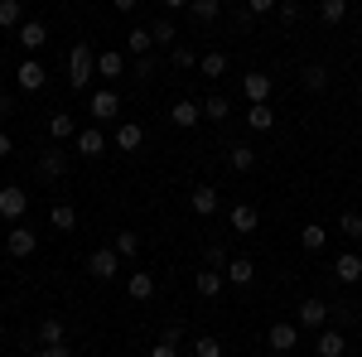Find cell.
<instances>
[{
    "mask_svg": "<svg viewBox=\"0 0 362 357\" xmlns=\"http://www.w3.org/2000/svg\"><path fill=\"white\" fill-rule=\"evenodd\" d=\"M223 275H227V285H251L256 280V266H251V256H232Z\"/></svg>",
    "mask_w": 362,
    "mask_h": 357,
    "instance_id": "14",
    "label": "cell"
},
{
    "mask_svg": "<svg viewBox=\"0 0 362 357\" xmlns=\"http://www.w3.org/2000/svg\"><path fill=\"white\" fill-rule=\"evenodd\" d=\"M227 111H232L227 97H208V102H203V116H208V121H227Z\"/></svg>",
    "mask_w": 362,
    "mask_h": 357,
    "instance_id": "32",
    "label": "cell"
},
{
    "mask_svg": "<svg viewBox=\"0 0 362 357\" xmlns=\"http://www.w3.org/2000/svg\"><path fill=\"white\" fill-rule=\"evenodd\" d=\"M116 271H121V251L116 247H102V251L87 256V275H92V280H112Z\"/></svg>",
    "mask_w": 362,
    "mask_h": 357,
    "instance_id": "2",
    "label": "cell"
},
{
    "mask_svg": "<svg viewBox=\"0 0 362 357\" xmlns=\"http://www.w3.org/2000/svg\"><path fill=\"white\" fill-rule=\"evenodd\" d=\"M10 150H15V140H10L5 131H0V155H10Z\"/></svg>",
    "mask_w": 362,
    "mask_h": 357,
    "instance_id": "47",
    "label": "cell"
},
{
    "mask_svg": "<svg viewBox=\"0 0 362 357\" xmlns=\"http://www.w3.org/2000/svg\"><path fill=\"white\" fill-rule=\"evenodd\" d=\"M10 111H15V102H10V97H0V116H10Z\"/></svg>",
    "mask_w": 362,
    "mask_h": 357,
    "instance_id": "48",
    "label": "cell"
},
{
    "mask_svg": "<svg viewBox=\"0 0 362 357\" xmlns=\"http://www.w3.org/2000/svg\"><path fill=\"white\" fill-rule=\"evenodd\" d=\"M247 121H251V131H271V126H276V111H271V102H251Z\"/></svg>",
    "mask_w": 362,
    "mask_h": 357,
    "instance_id": "22",
    "label": "cell"
},
{
    "mask_svg": "<svg viewBox=\"0 0 362 357\" xmlns=\"http://www.w3.org/2000/svg\"><path fill=\"white\" fill-rule=\"evenodd\" d=\"M150 357H179V353H174V343H169V338H160V343L150 348Z\"/></svg>",
    "mask_w": 362,
    "mask_h": 357,
    "instance_id": "45",
    "label": "cell"
},
{
    "mask_svg": "<svg viewBox=\"0 0 362 357\" xmlns=\"http://www.w3.org/2000/svg\"><path fill=\"white\" fill-rule=\"evenodd\" d=\"M0 25L20 29V25H25V5H20V0H0Z\"/></svg>",
    "mask_w": 362,
    "mask_h": 357,
    "instance_id": "24",
    "label": "cell"
},
{
    "mask_svg": "<svg viewBox=\"0 0 362 357\" xmlns=\"http://www.w3.org/2000/svg\"><path fill=\"white\" fill-rule=\"evenodd\" d=\"M169 121H174L179 131H194L198 121H203V102H174V107H169Z\"/></svg>",
    "mask_w": 362,
    "mask_h": 357,
    "instance_id": "8",
    "label": "cell"
},
{
    "mask_svg": "<svg viewBox=\"0 0 362 357\" xmlns=\"http://www.w3.org/2000/svg\"><path fill=\"white\" fill-rule=\"evenodd\" d=\"M334 275L343 280V285H358V280H362V256H358V251L338 256V261H334Z\"/></svg>",
    "mask_w": 362,
    "mask_h": 357,
    "instance_id": "15",
    "label": "cell"
},
{
    "mask_svg": "<svg viewBox=\"0 0 362 357\" xmlns=\"http://www.w3.org/2000/svg\"><path fill=\"white\" fill-rule=\"evenodd\" d=\"M189 208H194L198 218H218V189H213V184H198V189L189 193Z\"/></svg>",
    "mask_w": 362,
    "mask_h": 357,
    "instance_id": "6",
    "label": "cell"
},
{
    "mask_svg": "<svg viewBox=\"0 0 362 357\" xmlns=\"http://www.w3.org/2000/svg\"><path fill=\"white\" fill-rule=\"evenodd\" d=\"M324 242H329V232H324L319 222H305V227H300V247L305 251H324Z\"/></svg>",
    "mask_w": 362,
    "mask_h": 357,
    "instance_id": "23",
    "label": "cell"
},
{
    "mask_svg": "<svg viewBox=\"0 0 362 357\" xmlns=\"http://www.w3.org/2000/svg\"><path fill=\"white\" fill-rule=\"evenodd\" d=\"M280 0H247V10H251V20H256V15H266V10H276Z\"/></svg>",
    "mask_w": 362,
    "mask_h": 357,
    "instance_id": "43",
    "label": "cell"
},
{
    "mask_svg": "<svg viewBox=\"0 0 362 357\" xmlns=\"http://www.w3.org/2000/svg\"><path fill=\"white\" fill-rule=\"evenodd\" d=\"M92 68H97V58H92V49L87 44H73V54H68V83L83 92L87 83H92Z\"/></svg>",
    "mask_w": 362,
    "mask_h": 357,
    "instance_id": "1",
    "label": "cell"
},
{
    "mask_svg": "<svg viewBox=\"0 0 362 357\" xmlns=\"http://www.w3.org/2000/svg\"><path fill=\"white\" fill-rule=\"evenodd\" d=\"M15 83L25 87V92H39V87H44V63H34V58H29V63H20Z\"/></svg>",
    "mask_w": 362,
    "mask_h": 357,
    "instance_id": "16",
    "label": "cell"
},
{
    "mask_svg": "<svg viewBox=\"0 0 362 357\" xmlns=\"http://www.w3.org/2000/svg\"><path fill=\"white\" fill-rule=\"evenodd\" d=\"M150 295H155V275L136 271L131 275V300H150Z\"/></svg>",
    "mask_w": 362,
    "mask_h": 357,
    "instance_id": "29",
    "label": "cell"
},
{
    "mask_svg": "<svg viewBox=\"0 0 362 357\" xmlns=\"http://www.w3.org/2000/svg\"><path fill=\"white\" fill-rule=\"evenodd\" d=\"M266 343H271L276 353H290V348L300 343V324H276V329L266 333Z\"/></svg>",
    "mask_w": 362,
    "mask_h": 357,
    "instance_id": "12",
    "label": "cell"
},
{
    "mask_svg": "<svg viewBox=\"0 0 362 357\" xmlns=\"http://www.w3.org/2000/svg\"><path fill=\"white\" fill-rule=\"evenodd\" d=\"M300 78H305L309 92H319V87H329V68H324V63H305V73H300Z\"/></svg>",
    "mask_w": 362,
    "mask_h": 357,
    "instance_id": "28",
    "label": "cell"
},
{
    "mask_svg": "<svg viewBox=\"0 0 362 357\" xmlns=\"http://www.w3.org/2000/svg\"><path fill=\"white\" fill-rule=\"evenodd\" d=\"M39 343H44V348H49V343H63V324H58V319H44V324H39Z\"/></svg>",
    "mask_w": 362,
    "mask_h": 357,
    "instance_id": "35",
    "label": "cell"
},
{
    "mask_svg": "<svg viewBox=\"0 0 362 357\" xmlns=\"http://www.w3.org/2000/svg\"><path fill=\"white\" fill-rule=\"evenodd\" d=\"M343 15H348V0H319V20L324 25H343Z\"/></svg>",
    "mask_w": 362,
    "mask_h": 357,
    "instance_id": "25",
    "label": "cell"
},
{
    "mask_svg": "<svg viewBox=\"0 0 362 357\" xmlns=\"http://www.w3.org/2000/svg\"><path fill=\"white\" fill-rule=\"evenodd\" d=\"M338 227H343L348 237H358V242H362V213H353V208H348V213L338 218Z\"/></svg>",
    "mask_w": 362,
    "mask_h": 357,
    "instance_id": "38",
    "label": "cell"
},
{
    "mask_svg": "<svg viewBox=\"0 0 362 357\" xmlns=\"http://www.w3.org/2000/svg\"><path fill=\"white\" fill-rule=\"evenodd\" d=\"M0 338H5V324H0Z\"/></svg>",
    "mask_w": 362,
    "mask_h": 357,
    "instance_id": "50",
    "label": "cell"
},
{
    "mask_svg": "<svg viewBox=\"0 0 362 357\" xmlns=\"http://www.w3.org/2000/svg\"><path fill=\"white\" fill-rule=\"evenodd\" d=\"M198 73H203V78H223V73H227V58H223V54L198 58Z\"/></svg>",
    "mask_w": 362,
    "mask_h": 357,
    "instance_id": "30",
    "label": "cell"
},
{
    "mask_svg": "<svg viewBox=\"0 0 362 357\" xmlns=\"http://www.w3.org/2000/svg\"><path fill=\"white\" fill-rule=\"evenodd\" d=\"M150 44H155V39H150V29H131V54H136V58L150 54Z\"/></svg>",
    "mask_w": 362,
    "mask_h": 357,
    "instance_id": "36",
    "label": "cell"
},
{
    "mask_svg": "<svg viewBox=\"0 0 362 357\" xmlns=\"http://www.w3.org/2000/svg\"><path fill=\"white\" fill-rule=\"evenodd\" d=\"M242 92H247V102H266L271 97V78L266 73H247L242 78Z\"/></svg>",
    "mask_w": 362,
    "mask_h": 357,
    "instance_id": "17",
    "label": "cell"
},
{
    "mask_svg": "<svg viewBox=\"0 0 362 357\" xmlns=\"http://www.w3.org/2000/svg\"><path fill=\"white\" fill-rule=\"evenodd\" d=\"M174 29H179L174 20H155V25H150V39H155V44H165V49H169V44H174Z\"/></svg>",
    "mask_w": 362,
    "mask_h": 357,
    "instance_id": "33",
    "label": "cell"
},
{
    "mask_svg": "<svg viewBox=\"0 0 362 357\" xmlns=\"http://www.w3.org/2000/svg\"><path fill=\"white\" fill-rule=\"evenodd\" d=\"M49 136H54V140L78 136V131H73V116H68V111H54V116H49Z\"/></svg>",
    "mask_w": 362,
    "mask_h": 357,
    "instance_id": "26",
    "label": "cell"
},
{
    "mask_svg": "<svg viewBox=\"0 0 362 357\" xmlns=\"http://www.w3.org/2000/svg\"><path fill=\"white\" fill-rule=\"evenodd\" d=\"M198 295H223V285H227V275L223 271H213V266H203V271H198Z\"/></svg>",
    "mask_w": 362,
    "mask_h": 357,
    "instance_id": "18",
    "label": "cell"
},
{
    "mask_svg": "<svg viewBox=\"0 0 362 357\" xmlns=\"http://www.w3.org/2000/svg\"><path fill=\"white\" fill-rule=\"evenodd\" d=\"M15 34H20V44H25V49H39V44L49 39V25H39V20H25V25L15 29Z\"/></svg>",
    "mask_w": 362,
    "mask_h": 357,
    "instance_id": "20",
    "label": "cell"
},
{
    "mask_svg": "<svg viewBox=\"0 0 362 357\" xmlns=\"http://www.w3.org/2000/svg\"><path fill=\"white\" fill-rule=\"evenodd\" d=\"M63 169H68V155H63V150H44V155H39V174H44V179H58Z\"/></svg>",
    "mask_w": 362,
    "mask_h": 357,
    "instance_id": "21",
    "label": "cell"
},
{
    "mask_svg": "<svg viewBox=\"0 0 362 357\" xmlns=\"http://www.w3.org/2000/svg\"><path fill=\"white\" fill-rule=\"evenodd\" d=\"M73 150H78V155H87V160H97V155L107 150V136H102L97 126H87V131H78V140H73Z\"/></svg>",
    "mask_w": 362,
    "mask_h": 357,
    "instance_id": "10",
    "label": "cell"
},
{
    "mask_svg": "<svg viewBox=\"0 0 362 357\" xmlns=\"http://www.w3.org/2000/svg\"><path fill=\"white\" fill-rule=\"evenodd\" d=\"M324 324H329V304L319 300V295H309V300H300V329L319 333Z\"/></svg>",
    "mask_w": 362,
    "mask_h": 357,
    "instance_id": "3",
    "label": "cell"
},
{
    "mask_svg": "<svg viewBox=\"0 0 362 357\" xmlns=\"http://www.w3.org/2000/svg\"><path fill=\"white\" fill-rule=\"evenodd\" d=\"M34 247H39V237H34L29 227H20V222H15V227H10V237H5V251L20 261V256H34Z\"/></svg>",
    "mask_w": 362,
    "mask_h": 357,
    "instance_id": "5",
    "label": "cell"
},
{
    "mask_svg": "<svg viewBox=\"0 0 362 357\" xmlns=\"http://www.w3.org/2000/svg\"><path fill=\"white\" fill-rule=\"evenodd\" d=\"M280 20L295 25V20H300V0H285V5H280Z\"/></svg>",
    "mask_w": 362,
    "mask_h": 357,
    "instance_id": "42",
    "label": "cell"
},
{
    "mask_svg": "<svg viewBox=\"0 0 362 357\" xmlns=\"http://www.w3.org/2000/svg\"><path fill=\"white\" fill-rule=\"evenodd\" d=\"M25 208H29V193L20 189V184H5V189H0V218H25Z\"/></svg>",
    "mask_w": 362,
    "mask_h": 357,
    "instance_id": "4",
    "label": "cell"
},
{
    "mask_svg": "<svg viewBox=\"0 0 362 357\" xmlns=\"http://www.w3.org/2000/svg\"><path fill=\"white\" fill-rule=\"evenodd\" d=\"M256 165V150L251 145H232V169H251Z\"/></svg>",
    "mask_w": 362,
    "mask_h": 357,
    "instance_id": "37",
    "label": "cell"
},
{
    "mask_svg": "<svg viewBox=\"0 0 362 357\" xmlns=\"http://www.w3.org/2000/svg\"><path fill=\"white\" fill-rule=\"evenodd\" d=\"M194 353H198V357H223V343H218V338H198Z\"/></svg>",
    "mask_w": 362,
    "mask_h": 357,
    "instance_id": "40",
    "label": "cell"
},
{
    "mask_svg": "<svg viewBox=\"0 0 362 357\" xmlns=\"http://www.w3.org/2000/svg\"><path fill=\"white\" fill-rule=\"evenodd\" d=\"M112 5H116V10H126V15H131V10H136L140 0H112Z\"/></svg>",
    "mask_w": 362,
    "mask_h": 357,
    "instance_id": "46",
    "label": "cell"
},
{
    "mask_svg": "<svg viewBox=\"0 0 362 357\" xmlns=\"http://www.w3.org/2000/svg\"><path fill=\"white\" fill-rule=\"evenodd\" d=\"M112 145H116V150H126V155H136L140 145H145V131H140L136 121H121L116 136H112Z\"/></svg>",
    "mask_w": 362,
    "mask_h": 357,
    "instance_id": "9",
    "label": "cell"
},
{
    "mask_svg": "<svg viewBox=\"0 0 362 357\" xmlns=\"http://www.w3.org/2000/svg\"><path fill=\"white\" fill-rule=\"evenodd\" d=\"M97 73H102V78H121V73H126V58L116 54V49H112V54H102V58H97Z\"/></svg>",
    "mask_w": 362,
    "mask_h": 357,
    "instance_id": "27",
    "label": "cell"
},
{
    "mask_svg": "<svg viewBox=\"0 0 362 357\" xmlns=\"http://www.w3.org/2000/svg\"><path fill=\"white\" fill-rule=\"evenodd\" d=\"M227 222H232V232H242V237H251V232L261 227V213H256L251 203H242V208H232V213H227Z\"/></svg>",
    "mask_w": 362,
    "mask_h": 357,
    "instance_id": "11",
    "label": "cell"
},
{
    "mask_svg": "<svg viewBox=\"0 0 362 357\" xmlns=\"http://www.w3.org/2000/svg\"><path fill=\"white\" fill-rule=\"evenodd\" d=\"M189 15H194L198 25H213L223 15V0H189Z\"/></svg>",
    "mask_w": 362,
    "mask_h": 357,
    "instance_id": "19",
    "label": "cell"
},
{
    "mask_svg": "<svg viewBox=\"0 0 362 357\" xmlns=\"http://www.w3.org/2000/svg\"><path fill=\"white\" fill-rule=\"evenodd\" d=\"M112 247L121 251V256H136V251H140V237L131 232V227H126V232H116V242H112Z\"/></svg>",
    "mask_w": 362,
    "mask_h": 357,
    "instance_id": "34",
    "label": "cell"
},
{
    "mask_svg": "<svg viewBox=\"0 0 362 357\" xmlns=\"http://www.w3.org/2000/svg\"><path fill=\"white\" fill-rule=\"evenodd\" d=\"M358 256H362V247H358Z\"/></svg>",
    "mask_w": 362,
    "mask_h": 357,
    "instance_id": "51",
    "label": "cell"
},
{
    "mask_svg": "<svg viewBox=\"0 0 362 357\" xmlns=\"http://www.w3.org/2000/svg\"><path fill=\"white\" fill-rule=\"evenodd\" d=\"M169 10H189V0H165Z\"/></svg>",
    "mask_w": 362,
    "mask_h": 357,
    "instance_id": "49",
    "label": "cell"
},
{
    "mask_svg": "<svg viewBox=\"0 0 362 357\" xmlns=\"http://www.w3.org/2000/svg\"><path fill=\"white\" fill-rule=\"evenodd\" d=\"M49 218H54V227H58V232H73V227H78V213H73L68 203H58V208L49 213Z\"/></svg>",
    "mask_w": 362,
    "mask_h": 357,
    "instance_id": "31",
    "label": "cell"
},
{
    "mask_svg": "<svg viewBox=\"0 0 362 357\" xmlns=\"http://www.w3.org/2000/svg\"><path fill=\"white\" fill-rule=\"evenodd\" d=\"M203 256H208L203 266H213V271H227V261H232V256H227L223 247H208V251H203Z\"/></svg>",
    "mask_w": 362,
    "mask_h": 357,
    "instance_id": "39",
    "label": "cell"
},
{
    "mask_svg": "<svg viewBox=\"0 0 362 357\" xmlns=\"http://www.w3.org/2000/svg\"><path fill=\"white\" fill-rule=\"evenodd\" d=\"M34 357H73V353H68V343H49V348H39Z\"/></svg>",
    "mask_w": 362,
    "mask_h": 357,
    "instance_id": "44",
    "label": "cell"
},
{
    "mask_svg": "<svg viewBox=\"0 0 362 357\" xmlns=\"http://www.w3.org/2000/svg\"><path fill=\"white\" fill-rule=\"evenodd\" d=\"M92 116H97V121H116V116H121V97H116L112 87L92 92Z\"/></svg>",
    "mask_w": 362,
    "mask_h": 357,
    "instance_id": "7",
    "label": "cell"
},
{
    "mask_svg": "<svg viewBox=\"0 0 362 357\" xmlns=\"http://www.w3.org/2000/svg\"><path fill=\"white\" fill-rule=\"evenodd\" d=\"M314 353H319V357H343V353H348V338H343V333H334V329H319Z\"/></svg>",
    "mask_w": 362,
    "mask_h": 357,
    "instance_id": "13",
    "label": "cell"
},
{
    "mask_svg": "<svg viewBox=\"0 0 362 357\" xmlns=\"http://www.w3.org/2000/svg\"><path fill=\"white\" fill-rule=\"evenodd\" d=\"M169 63H174V68H198V58L189 54V49H174V54H169Z\"/></svg>",
    "mask_w": 362,
    "mask_h": 357,
    "instance_id": "41",
    "label": "cell"
}]
</instances>
